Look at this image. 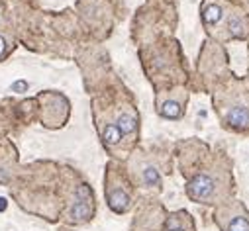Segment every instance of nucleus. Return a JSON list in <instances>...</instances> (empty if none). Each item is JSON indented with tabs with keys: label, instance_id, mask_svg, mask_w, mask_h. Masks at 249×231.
<instances>
[{
	"label": "nucleus",
	"instance_id": "obj_12",
	"mask_svg": "<svg viewBox=\"0 0 249 231\" xmlns=\"http://www.w3.org/2000/svg\"><path fill=\"white\" fill-rule=\"evenodd\" d=\"M6 49H8V45H6V39L0 35V59H2V57L6 55Z\"/></svg>",
	"mask_w": 249,
	"mask_h": 231
},
{
	"label": "nucleus",
	"instance_id": "obj_6",
	"mask_svg": "<svg viewBox=\"0 0 249 231\" xmlns=\"http://www.w3.org/2000/svg\"><path fill=\"white\" fill-rule=\"evenodd\" d=\"M122 132L118 130V126L116 124H106L104 126V130H102V141L108 145V147H114V145H118L120 141H122Z\"/></svg>",
	"mask_w": 249,
	"mask_h": 231
},
{
	"label": "nucleus",
	"instance_id": "obj_8",
	"mask_svg": "<svg viewBox=\"0 0 249 231\" xmlns=\"http://www.w3.org/2000/svg\"><path fill=\"white\" fill-rule=\"evenodd\" d=\"M159 114L163 116L165 120H177V118H180L182 110H180L178 102H175V100H167V102H163V104L159 106Z\"/></svg>",
	"mask_w": 249,
	"mask_h": 231
},
{
	"label": "nucleus",
	"instance_id": "obj_4",
	"mask_svg": "<svg viewBox=\"0 0 249 231\" xmlns=\"http://www.w3.org/2000/svg\"><path fill=\"white\" fill-rule=\"evenodd\" d=\"M228 122L231 126H237V128H243V126H249V110L245 106H233L230 112H228Z\"/></svg>",
	"mask_w": 249,
	"mask_h": 231
},
{
	"label": "nucleus",
	"instance_id": "obj_15",
	"mask_svg": "<svg viewBox=\"0 0 249 231\" xmlns=\"http://www.w3.org/2000/svg\"><path fill=\"white\" fill-rule=\"evenodd\" d=\"M0 24H2V16H0Z\"/></svg>",
	"mask_w": 249,
	"mask_h": 231
},
{
	"label": "nucleus",
	"instance_id": "obj_2",
	"mask_svg": "<svg viewBox=\"0 0 249 231\" xmlns=\"http://www.w3.org/2000/svg\"><path fill=\"white\" fill-rule=\"evenodd\" d=\"M92 212H94V204H92V192L81 184L79 186V192L75 196V202L69 210V221H75V223H81V221H87L89 217H92Z\"/></svg>",
	"mask_w": 249,
	"mask_h": 231
},
{
	"label": "nucleus",
	"instance_id": "obj_3",
	"mask_svg": "<svg viewBox=\"0 0 249 231\" xmlns=\"http://www.w3.org/2000/svg\"><path fill=\"white\" fill-rule=\"evenodd\" d=\"M130 204H132V198H130V194L124 190L122 186H110V188H108V206H110L116 214L128 212Z\"/></svg>",
	"mask_w": 249,
	"mask_h": 231
},
{
	"label": "nucleus",
	"instance_id": "obj_1",
	"mask_svg": "<svg viewBox=\"0 0 249 231\" xmlns=\"http://www.w3.org/2000/svg\"><path fill=\"white\" fill-rule=\"evenodd\" d=\"M214 192H216V181L206 172H200L186 184V194L195 202H208L214 198Z\"/></svg>",
	"mask_w": 249,
	"mask_h": 231
},
{
	"label": "nucleus",
	"instance_id": "obj_5",
	"mask_svg": "<svg viewBox=\"0 0 249 231\" xmlns=\"http://www.w3.org/2000/svg\"><path fill=\"white\" fill-rule=\"evenodd\" d=\"M116 126H118V130L122 132V135H130V133L136 132L138 120H136V116H134L132 112H122V114L118 116Z\"/></svg>",
	"mask_w": 249,
	"mask_h": 231
},
{
	"label": "nucleus",
	"instance_id": "obj_13",
	"mask_svg": "<svg viewBox=\"0 0 249 231\" xmlns=\"http://www.w3.org/2000/svg\"><path fill=\"white\" fill-rule=\"evenodd\" d=\"M230 28H231V32H233L235 35H239V33H241V30H239V28H241V24H237V20H231V22H230Z\"/></svg>",
	"mask_w": 249,
	"mask_h": 231
},
{
	"label": "nucleus",
	"instance_id": "obj_14",
	"mask_svg": "<svg viewBox=\"0 0 249 231\" xmlns=\"http://www.w3.org/2000/svg\"><path fill=\"white\" fill-rule=\"evenodd\" d=\"M12 88H14L16 92H24L22 88H28V84H26L24 81H20V82H14V84H12Z\"/></svg>",
	"mask_w": 249,
	"mask_h": 231
},
{
	"label": "nucleus",
	"instance_id": "obj_10",
	"mask_svg": "<svg viewBox=\"0 0 249 231\" xmlns=\"http://www.w3.org/2000/svg\"><path fill=\"white\" fill-rule=\"evenodd\" d=\"M226 231H249V219H247L245 215H235V217L228 223Z\"/></svg>",
	"mask_w": 249,
	"mask_h": 231
},
{
	"label": "nucleus",
	"instance_id": "obj_9",
	"mask_svg": "<svg viewBox=\"0 0 249 231\" xmlns=\"http://www.w3.org/2000/svg\"><path fill=\"white\" fill-rule=\"evenodd\" d=\"M202 20L208 26H216L222 20V8L218 4H206L202 10Z\"/></svg>",
	"mask_w": 249,
	"mask_h": 231
},
{
	"label": "nucleus",
	"instance_id": "obj_7",
	"mask_svg": "<svg viewBox=\"0 0 249 231\" xmlns=\"http://www.w3.org/2000/svg\"><path fill=\"white\" fill-rule=\"evenodd\" d=\"M142 182H143V186H159L161 184V175L153 165H145L142 168Z\"/></svg>",
	"mask_w": 249,
	"mask_h": 231
},
{
	"label": "nucleus",
	"instance_id": "obj_11",
	"mask_svg": "<svg viewBox=\"0 0 249 231\" xmlns=\"http://www.w3.org/2000/svg\"><path fill=\"white\" fill-rule=\"evenodd\" d=\"M167 231H186L182 225H178V221H177V217H171L169 219V227H167Z\"/></svg>",
	"mask_w": 249,
	"mask_h": 231
}]
</instances>
